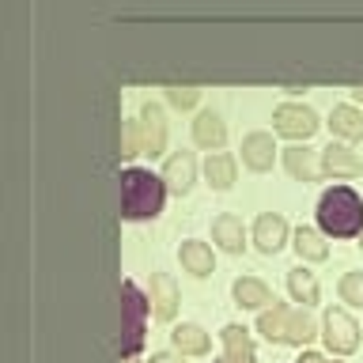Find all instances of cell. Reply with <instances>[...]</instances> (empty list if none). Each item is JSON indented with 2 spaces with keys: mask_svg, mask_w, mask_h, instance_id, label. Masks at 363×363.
Wrapping results in <instances>:
<instances>
[{
  "mask_svg": "<svg viewBox=\"0 0 363 363\" xmlns=\"http://www.w3.org/2000/svg\"><path fill=\"white\" fill-rule=\"evenodd\" d=\"M167 197V182L152 174L144 167H129L121 170V216L125 220H147V216H159Z\"/></svg>",
  "mask_w": 363,
  "mask_h": 363,
  "instance_id": "6da1fadb",
  "label": "cell"
},
{
  "mask_svg": "<svg viewBox=\"0 0 363 363\" xmlns=\"http://www.w3.org/2000/svg\"><path fill=\"white\" fill-rule=\"evenodd\" d=\"M318 227L333 238H352L363 231V201L356 189L348 186H333L322 193L318 201Z\"/></svg>",
  "mask_w": 363,
  "mask_h": 363,
  "instance_id": "7a4b0ae2",
  "label": "cell"
},
{
  "mask_svg": "<svg viewBox=\"0 0 363 363\" xmlns=\"http://www.w3.org/2000/svg\"><path fill=\"white\" fill-rule=\"evenodd\" d=\"M257 333H265L269 340H284V345H306V340H314L318 325L306 311H291L284 303H272L257 318Z\"/></svg>",
  "mask_w": 363,
  "mask_h": 363,
  "instance_id": "3957f363",
  "label": "cell"
},
{
  "mask_svg": "<svg viewBox=\"0 0 363 363\" xmlns=\"http://www.w3.org/2000/svg\"><path fill=\"white\" fill-rule=\"evenodd\" d=\"M144 318H147V299L133 280L121 284V356L133 359L144 345Z\"/></svg>",
  "mask_w": 363,
  "mask_h": 363,
  "instance_id": "277c9868",
  "label": "cell"
},
{
  "mask_svg": "<svg viewBox=\"0 0 363 363\" xmlns=\"http://www.w3.org/2000/svg\"><path fill=\"white\" fill-rule=\"evenodd\" d=\"M322 337H325L329 352L345 356V352H356V345H359V325H356V318H352L348 311L329 306L325 318H322Z\"/></svg>",
  "mask_w": 363,
  "mask_h": 363,
  "instance_id": "5b68a950",
  "label": "cell"
},
{
  "mask_svg": "<svg viewBox=\"0 0 363 363\" xmlns=\"http://www.w3.org/2000/svg\"><path fill=\"white\" fill-rule=\"evenodd\" d=\"M272 125H277V133L291 136V140H306L314 129H318V113L311 106H303V102H284V106L272 110Z\"/></svg>",
  "mask_w": 363,
  "mask_h": 363,
  "instance_id": "8992f818",
  "label": "cell"
},
{
  "mask_svg": "<svg viewBox=\"0 0 363 363\" xmlns=\"http://www.w3.org/2000/svg\"><path fill=\"white\" fill-rule=\"evenodd\" d=\"M140 140H144V155H163L167 147V113L159 102H144L140 106Z\"/></svg>",
  "mask_w": 363,
  "mask_h": 363,
  "instance_id": "52a82bcc",
  "label": "cell"
},
{
  "mask_svg": "<svg viewBox=\"0 0 363 363\" xmlns=\"http://www.w3.org/2000/svg\"><path fill=\"white\" fill-rule=\"evenodd\" d=\"M322 170L333 178H356V174H363V159L345 144H329L322 152Z\"/></svg>",
  "mask_w": 363,
  "mask_h": 363,
  "instance_id": "ba28073f",
  "label": "cell"
},
{
  "mask_svg": "<svg viewBox=\"0 0 363 363\" xmlns=\"http://www.w3.org/2000/svg\"><path fill=\"white\" fill-rule=\"evenodd\" d=\"M254 340L246 325H223V356L216 363H254Z\"/></svg>",
  "mask_w": 363,
  "mask_h": 363,
  "instance_id": "9c48e42d",
  "label": "cell"
},
{
  "mask_svg": "<svg viewBox=\"0 0 363 363\" xmlns=\"http://www.w3.org/2000/svg\"><path fill=\"white\" fill-rule=\"evenodd\" d=\"M193 178H197V159H193V152H174V155L167 159V167H163V182H167V189H174V193H189Z\"/></svg>",
  "mask_w": 363,
  "mask_h": 363,
  "instance_id": "30bf717a",
  "label": "cell"
},
{
  "mask_svg": "<svg viewBox=\"0 0 363 363\" xmlns=\"http://www.w3.org/2000/svg\"><path fill=\"white\" fill-rule=\"evenodd\" d=\"M231 291H235V303L246 306V311H261V306H272V303H277L272 288H269L265 280H257V277H238Z\"/></svg>",
  "mask_w": 363,
  "mask_h": 363,
  "instance_id": "8fae6325",
  "label": "cell"
},
{
  "mask_svg": "<svg viewBox=\"0 0 363 363\" xmlns=\"http://www.w3.org/2000/svg\"><path fill=\"white\" fill-rule=\"evenodd\" d=\"M284 238H288V223H284L280 212L257 216V223H254V242L265 250V254H277V250L284 246Z\"/></svg>",
  "mask_w": 363,
  "mask_h": 363,
  "instance_id": "7c38bea8",
  "label": "cell"
},
{
  "mask_svg": "<svg viewBox=\"0 0 363 363\" xmlns=\"http://www.w3.org/2000/svg\"><path fill=\"white\" fill-rule=\"evenodd\" d=\"M152 311H155V318H163V322H170L178 311V284L170 272H155L152 277Z\"/></svg>",
  "mask_w": 363,
  "mask_h": 363,
  "instance_id": "4fadbf2b",
  "label": "cell"
},
{
  "mask_svg": "<svg viewBox=\"0 0 363 363\" xmlns=\"http://www.w3.org/2000/svg\"><path fill=\"white\" fill-rule=\"evenodd\" d=\"M272 159H277V144H272V133H250L242 140V163L250 170H269Z\"/></svg>",
  "mask_w": 363,
  "mask_h": 363,
  "instance_id": "5bb4252c",
  "label": "cell"
},
{
  "mask_svg": "<svg viewBox=\"0 0 363 363\" xmlns=\"http://www.w3.org/2000/svg\"><path fill=\"white\" fill-rule=\"evenodd\" d=\"M212 238L220 242L227 254H238V250L246 246V231H242V220L231 212H223V216H216V223H212Z\"/></svg>",
  "mask_w": 363,
  "mask_h": 363,
  "instance_id": "9a60e30c",
  "label": "cell"
},
{
  "mask_svg": "<svg viewBox=\"0 0 363 363\" xmlns=\"http://www.w3.org/2000/svg\"><path fill=\"white\" fill-rule=\"evenodd\" d=\"M170 340H174V348L182 352V356H201V352H208V333H204L197 322H182V325H174Z\"/></svg>",
  "mask_w": 363,
  "mask_h": 363,
  "instance_id": "2e32d148",
  "label": "cell"
},
{
  "mask_svg": "<svg viewBox=\"0 0 363 363\" xmlns=\"http://www.w3.org/2000/svg\"><path fill=\"white\" fill-rule=\"evenodd\" d=\"M329 125H333V133L345 136V140H363V113H359L356 106H348V102L333 106V113H329Z\"/></svg>",
  "mask_w": 363,
  "mask_h": 363,
  "instance_id": "e0dca14e",
  "label": "cell"
},
{
  "mask_svg": "<svg viewBox=\"0 0 363 363\" xmlns=\"http://www.w3.org/2000/svg\"><path fill=\"white\" fill-rule=\"evenodd\" d=\"M223 136H227V129H223L220 113H212V110L197 113V121H193V140H197L201 147H220Z\"/></svg>",
  "mask_w": 363,
  "mask_h": 363,
  "instance_id": "ac0fdd59",
  "label": "cell"
},
{
  "mask_svg": "<svg viewBox=\"0 0 363 363\" xmlns=\"http://www.w3.org/2000/svg\"><path fill=\"white\" fill-rule=\"evenodd\" d=\"M178 254H182V265H186L193 277H208L212 265H216V261H212V250L204 246V242H197V238H186Z\"/></svg>",
  "mask_w": 363,
  "mask_h": 363,
  "instance_id": "d6986e66",
  "label": "cell"
},
{
  "mask_svg": "<svg viewBox=\"0 0 363 363\" xmlns=\"http://www.w3.org/2000/svg\"><path fill=\"white\" fill-rule=\"evenodd\" d=\"M284 163H288V170H291L295 178H303V182H318V174H322L314 152H311V147H299V144L284 152Z\"/></svg>",
  "mask_w": 363,
  "mask_h": 363,
  "instance_id": "ffe728a7",
  "label": "cell"
},
{
  "mask_svg": "<svg viewBox=\"0 0 363 363\" xmlns=\"http://www.w3.org/2000/svg\"><path fill=\"white\" fill-rule=\"evenodd\" d=\"M235 155H227V152H216L208 155V163H204V174H208V182L216 189H231L235 186Z\"/></svg>",
  "mask_w": 363,
  "mask_h": 363,
  "instance_id": "44dd1931",
  "label": "cell"
},
{
  "mask_svg": "<svg viewBox=\"0 0 363 363\" xmlns=\"http://www.w3.org/2000/svg\"><path fill=\"white\" fill-rule=\"evenodd\" d=\"M288 288H291V295H295L303 306H314V303H318V277H314L311 269H303V265L291 269V272H288Z\"/></svg>",
  "mask_w": 363,
  "mask_h": 363,
  "instance_id": "7402d4cb",
  "label": "cell"
},
{
  "mask_svg": "<svg viewBox=\"0 0 363 363\" xmlns=\"http://www.w3.org/2000/svg\"><path fill=\"white\" fill-rule=\"evenodd\" d=\"M295 250H299V257H306V261H325L329 257V246L322 242V235H318L314 227H299V231H295Z\"/></svg>",
  "mask_w": 363,
  "mask_h": 363,
  "instance_id": "603a6c76",
  "label": "cell"
},
{
  "mask_svg": "<svg viewBox=\"0 0 363 363\" xmlns=\"http://www.w3.org/2000/svg\"><path fill=\"white\" fill-rule=\"evenodd\" d=\"M340 299L352 306H363V272H345L340 277Z\"/></svg>",
  "mask_w": 363,
  "mask_h": 363,
  "instance_id": "cb8c5ba5",
  "label": "cell"
},
{
  "mask_svg": "<svg viewBox=\"0 0 363 363\" xmlns=\"http://www.w3.org/2000/svg\"><path fill=\"white\" fill-rule=\"evenodd\" d=\"M144 140H140V121H125L121 125V155H140Z\"/></svg>",
  "mask_w": 363,
  "mask_h": 363,
  "instance_id": "d4e9b609",
  "label": "cell"
},
{
  "mask_svg": "<svg viewBox=\"0 0 363 363\" xmlns=\"http://www.w3.org/2000/svg\"><path fill=\"white\" fill-rule=\"evenodd\" d=\"M167 99L174 102V106L186 110V106H193V102L201 99V91H197V87H167Z\"/></svg>",
  "mask_w": 363,
  "mask_h": 363,
  "instance_id": "484cf974",
  "label": "cell"
},
{
  "mask_svg": "<svg viewBox=\"0 0 363 363\" xmlns=\"http://www.w3.org/2000/svg\"><path fill=\"white\" fill-rule=\"evenodd\" d=\"M152 363H182V356H174V352H155Z\"/></svg>",
  "mask_w": 363,
  "mask_h": 363,
  "instance_id": "4316f807",
  "label": "cell"
},
{
  "mask_svg": "<svg viewBox=\"0 0 363 363\" xmlns=\"http://www.w3.org/2000/svg\"><path fill=\"white\" fill-rule=\"evenodd\" d=\"M299 363H329V359H325V356H318V352H303Z\"/></svg>",
  "mask_w": 363,
  "mask_h": 363,
  "instance_id": "83f0119b",
  "label": "cell"
},
{
  "mask_svg": "<svg viewBox=\"0 0 363 363\" xmlns=\"http://www.w3.org/2000/svg\"><path fill=\"white\" fill-rule=\"evenodd\" d=\"M352 95H356V99L363 102V84H359V87H352Z\"/></svg>",
  "mask_w": 363,
  "mask_h": 363,
  "instance_id": "f1b7e54d",
  "label": "cell"
},
{
  "mask_svg": "<svg viewBox=\"0 0 363 363\" xmlns=\"http://www.w3.org/2000/svg\"><path fill=\"white\" fill-rule=\"evenodd\" d=\"M359 246H363V231H359Z\"/></svg>",
  "mask_w": 363,
  "mask_h": 363,
  "instance_id": "f546056e",
  "label": "cell"
},
{
  "mask_svg": "<svg viewBox=\"0 0 363 363\" xmlns=\"http://www.w3.org/2000/svg\"><path fill=\"white\" fill-rule=\"evenodd\" d=\"M125 363H133V359H125Z\"/></svg>",
  "mask_w": 363,
  "mask_h": 363,
  "instance_id": "4dcf8cb0",
  "label": "cell"
}]
</instances>
